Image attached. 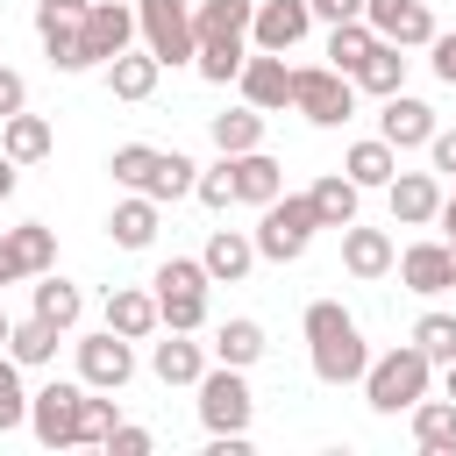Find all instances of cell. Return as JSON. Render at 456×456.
<instances>
[{
	"label": "cell",
	"instance_id": "obj_1",
	"mask_svg": "<svg viewBox=\"0 0 456 456\" xmlns=\"http://www.w3.org/2000/svg\"><path fill=\"white\" fill-rule=\"evenodd\" d=\"M299 328H306V363H314L321 385H356V378H363L370 342H363V328H356V314H349L342 299H314V306L299 314Z\"/></svg>",
	"mask_w": 456,
	"mask_h": 456
},
{
	"label": "cell",
	"instance_id": "obj_2",
	"mask_svg": "<svg viewBox=\"0 0 456 456\" xmlns=\"http://www.w3.org/2000/svg\"><path fill=\"white\" fill-rule=\"evenodd\" d=\"M356 385H363V406L392 420V413H406V406L435 385V363H428L413 342H392L385 356H370V363H363V378H356Z\"/></svg>",
	"mask_w": 456,
	"mask_h": 456
},
{
	"label": "cell",
	"instance_id": "obj_3",
	"mask_svg": "<svg viewBox=\"0 0 456 456\" xmlns=\"http://www.w3.org/2000/svg\"><path fill=\"white\" fill-rule=\"evenodd\" d=\"M292 114H306L314 128H342L356 114V78L335 64H292Z\"/></svg>",
	"mask_w": 456,
	"mask_h": 456
},
{
	"label": "cell",
	"instance_id": "obj_4",
	"mask_svg": "<svg viewBox=\"0 0 456 456\" xmlns=\"http://www.w3.org/2000/svg\"><path fill=\"white\" fill-rule=\"evenodd\" d=\"M314 228H321V214H314V200L306 192H278L271 207H264V221H256V256H271V264H299L306 256V242H314Z\"/></svg>",
	"mask_w": 456,
	"mask_h": 456
},
{
	"label": "cell",
	"instance_id": "obj_5",
	"mask_svg": "<svg viewBox=\"0 0 456 456\" xmlns=\"http://www.w3.org/2000/svg\"><path fill=\"white\" fill-rule=\"evenodd\" d=\"M200 428L207 435H249V413H256V392H249V370L235 363H214L200 370Z\"/></svg>",
	"mask_w": 456,
	"mask_h": 456
},
{
	"label": "cell",
	"instance_id": "obj_6",
	"mask_svg": "<svg viewBox=\"0 0 456 456\" xmlns=\"http://www.w3.org/2000/svg\"><path fill=\"white\" fill-rule=\"evenodd\" d=\"M135 36L157 64H192V50H200L192 0H135Z\"/></svg>",
	"mask_w": 456,
	"mask_h": 456
},
{
	"label": "cell",
	"instance_id": "obj_7",
	"mask_svg": "<svg viewBox=\"0 0 456 456\" xmlns=\"http://www.w3.org/2000/svg\"><path fill=\"white\" fill-rule=\"evenodd\" d=\"M78 399H86L78 378H50L43 392H28V435L43 449H78Z\"/></svg>",
	"mask_w": 456,
	"mask_h": 456
},
{
	"label": "cell",
	"instance_id": "obj_8",
	"mask_svg": "<svg viewBox=\"0 0 456 456\" xmlns=\"http://www.w3.org/2000/svg\"><path fill=\"white\" fill-rule=\"evenodd\" d=\"M128 378H135V342H128V335L100 328V335L78 342V385H93V392H121Z\"/></svg>",
	"mask_w": 456,
	"mask_h": 456
},
{
	"label": "cell",
	"instance_id": "obj_9",
	"mask_svg": "<svg viewBox=\"0 0 456 456\" xmlns=\"http://www.w3.org/2000/svg\"><path fill=\"white\" fill-rule=\"evenodd\" d=\"M36 271H57V228H43V221L0 228V285H21Z\"/></svg>",
	"mask_w": 456,
	"mask_h": 456
},
{
	"label": "cell",
	"instance_id": "obj_10",
	"mask_svg": "<svg viewBox=\"0 0 456 456\" xmlns=\"http://www.w3.org/2000/svg\"><path fill=\"white\" fill-rule=\"evenodd\" d=\"M78 43H86V64H107L135 43V7L128 0H86V21H78Z\"/></svg>",
	"mask_w": 456,
	"mask_h": 456
},
{
	"label": "cell",
	"instance_id": "obj_11",
	"mask_svg": "<svg viewBox=\"0 0 456 456\" xmlns=\"http://www.w3.org/2000/svg\"><path fill=\"white\" fill-rule=\"evenodd\" d=\"M306 28H314V7H306V0H256V14H249V50L292 57V50L306 43Z\"/></svg>",
	"mask_w": 456,
	"mask_h": 456
},
{
	"label": "cell",
	"instance_id": "obj_12",
	"mask_svg": "<svg viewBox=\"0 0 456 456\" xmlns=\"http://www.w3.org/2000/svg\"><path fill=\"white\" fill-rule=\"evenodd\" d=\"M235 93H242L256 114H278V107H292V64H285L278 50H249L242 71H235Z\"/></svg>",
	"mask_w": 456,
	"mask_h": 456
},
{
	"label": "cell",
	"instance_id": "obj_13",
	"mask_svg": "<svg viewBox=\"0 0 456 456\" xmlns=\"http://www.w3.org/2000/svg\"><path fill=\"white\" fill-rule=\"evenodd\" d=\"M392 271L406 278V292L435 299V292L456 285V242H406V249L392 256Z\"/></svg>",
	"mask_w": 456,
	"mask_h": 456
},
{
	"label": "cell",
	"instance_id": "obj_14",
	"mask_svg": "<svg viewBox=\"0 0 456 456\" xmlns=\"http://www.w3.org/2000/svg\"><path fill=\"white\" fill-rule=\"evenodd\" d=\"M363 21H370L385 43H399V50H428V43H435L428 0H363Z\"/></svg>",
	"mask_w": 456,
	"mask_h": 456
},
{
	"label": "cell",
	"instance_id": "obj_15",
	"mask_svg": "<svg viewBox=\"0 0 456 456\" xmlns=\"http://www.w3.org/2000/svg\"><path fill=\"white\" fill-rule=\"evenodd\" d=\"M385 207H392L399 228H428V221L442 214V178H435V171H392Z\"/></svg>",
	"mask_w": 456,
	"mask_h": 456
},
{
	"label": "cell",
	"instance_id": "obj_16",
	"mask_svg": "<svg viewBox=\"0 0 456 456\" xmlns=\"http://www.w3.org/2000/svg\"><path fill=\"white\" fill-rule=\"evenodd\" d=\"M378 135H385L392 150H428V135H435V107H428V100H413V93L399 86V93H385Z\"/></svg>",
	"mask_w": 456,
	"mask_h": 456
},
{
	"label": "cell",
	"instance_id": "obj_17",
	"mask_svg": "<svg viewBox=\"0 0 456 456\" xmlns=\"http://www.w3.org/2000/svg\"><path fill=\"white\" fill-rule=\"evenodd\" d=\"M228 171H235V200L242 207H271L285 192V164L271 150H242V157H228Z\"/></svg>",
	"mask_w": 456,
	"mask_h": 456
},
{
	"label": "cell",
	"instance_id": "obj_18",
	"mask_svg": "<svg viewBox=\"0 0 456 456\" xmlns=\"http://www.w3.org/2000/svg\"><path fill=\"white\" fill-rule=\"evenodd\" d=\"M392 256H399V249H392V235H385V228H363V221H349V228H342V271H349V278H363V285H370V278H385V271H392Z\"/></svg>",
	"mask_w": 456,
	"mask_h": 456
},
{
	"label": "cell",
	"instance_id": "obj_19",
	"mask_svg": "<svg viewBox=\"0 0 456 456\" xmlns=\"http://www.w3.org/2000/svg\"><path fill=\"white\" fill-rule=\"evenodd\" d=\"M200 264H207V278H214V285H242V278L256 271V242H249L242 228H214V235H207V249H200Z\"/></svg>",
	"mask_w": 456,
	"mask_h": 456
},
{
	"label": "cell",
	"instance_id": "obj_20",
	"mask_svg": "<svg viewBox=\"0 0 456 456\" xmlns=\"http://www.w3.org/2000/svg\"><path fill=\"white\" fill-rule=\"evenodd\" d=\"M157 78H164V64H157L150 50H135V43H128L121 57H107V93L128 100V107H142V100L157 93Z\"/></svg>",
	"mask_w": 456,
	"mask_h": 456
},
{
	"label": "cell",
	"instance_id": "obj_21",
	"mask_svg": "<svg viewBox=\"0 0 456 456\" xmlns=\"http://www.w3.org/2000/svg\"><path fill=\"white\" fill-rule=\"evenodd\" d=\"M256 0H192V36L200 43H249Z\"/></svg>",
	"mask_w": 456,
	"mask_h": 456
},
{
	"label": "cell",
	"instance_id": "obj_22",
	"mask_svg": "<svg viewBox=\"0 0 456 456\" xmlns=\"http://www.w3.org/2000/svg\"><path fill=\"white\" fill-rule=\"evenodd\" d=\"M406 420H413V442H420L428 456H456V399H449V392H442V399L420 392V399L406 406Z\"/></svg>",
	"mask_w": 456,
	"mask_h": 456
},
{
	"label": "cell",
	"instance_id": "obj_23",
	"mask_svg": "<svg viewBox=\"0 0 456 456\" xmlns=\"http://www.w3.org/2000/svg\"><path fill=\"white\" fill-rule=\"evenodd\" d=\"M392 171H399V150H392L385 135H363V142H349V150H342V178H356L363 192H385V185H392Z\"/></svg>",
	"mask_w": 456,
	"mask_h": 456
},
{
	"label": "cell",
	"instance_id": "obj_24",
	"mask_svg": "<svg viewBox=\"0 0 456 456\" xmlns=\"http://www.w3.org/2000/svg\"><path fill=\"white\" fill-rule=\"evenodd\" d=\"M157 200L150 192H128V200H114V214H107V235H114V249H150L157 242Z\"/></svg>",
	"mask_w": 456,
	"mask_h": 456
},
{
	"label": "cell",
	"instance_id": "obj_25",
	"mask_svg": "<svg viewBox=\"0 0 456 456\" xmlns=\"http://www.w3.org/2000/svg\"><path fill=\"white\" fill-rule=\"evenodd\" d=\"M107 328L128 335V342H150V335H157V292H142V285H114V292H107Z\"/></svg>",
	"mask_w": 456,
	"mask_h": 456
},
{
	"label": "cell",
	"instance_id": "obj_26",
	"mask_svg": "<svg viewBox=\"0 0 456 456\" xmlns=\"http://www.w3.org/2000/svg\"><path fill=\"white\" fill-rule=\"evenodd\" d=\"M0 150H7L14 164H43V157L57 150V128H50L43 114H28V107H21V114H7V121H0Z\"/></svg>",
	"mask_w": 456,
	"mask_h": 456
},
{
	"label": "cell",
	"instance_id": "obj_27",
	"mask_svg": "<svg viewBox=\"0 0 456 456\" xmlns=\"http://www.w3.org/2000/svg\"><path fill=\"white\" fill-rule=\"evenodd\" d=\"M150 370H157L164 385H200V370H207V349H200L192 335H178V328H164V342L150 349Z\"/></svg>",
	"mask_w": 456,
	"mask_h": 456
},
{
	"label": "cell",
	"instance_id": "obj_28",
	"mask_svg": "<svg viewBox=\"0 0 456 456\" xmlns=\"http://www.w3.org/2000/svg\"><path fill=\"white\" fill-rule=\"evenodd\" d=\"M306 200H314L321 228H349V221H356V200H363V185H356V178H342V171H321V178L306 185Z\"/></svg>",
	"mask_w": 456,
	"mask_h": 456
},
{
	"label": "cell",
	"instance_id": "obj_29",
	"mask_svg": "<svg viewBox=\"0 0 456 456\" xmlns=\"http://www.w3.org/2000/svg\"><path fill=\"white\" fill-rule=\"evenodd\" d=\"M36 314H43L57 335H71L78 314H86V292H78L71 278H57V271H36Z\"/></svg>",
	"mask_w": 456,
	"mask_h": 456
},
{
	"label": "cell",
	"instance_id": "obj_30",
	"mask_svg": "<svg viewBox=\"0 0 456 456\" xmlns=\"http://www.w3.org/2000/svg\"><path fill=\"white\" fill-rule=\"evenodd\" d=\"M207 135H214V150L221 157H242V150H264V114L242 100V107H228V114H214L207 121Z\"/></svg>",
	"mask_w": 456,
	"mask_h": 456
},
{
	"label": "cell",
	"instance_id": "obj_31",
	"mask_svg": "<svg viewBox=\"0 0 456 456\" xmlns=\"http://www.w3.org/2000/svg\"><path fill=\"white\" fill-rule=\"evenodd\" d=\"M192 178H200V164H192L185 150H157V164H150L142 192H150L157 207H171V200H192Z\"/></svg>",
	"mask_w": 456,
	"mask_h": 456
},
{
	"label": "cell",
	"instance_id": "obj_32",
	"mask_svg": "<svg viewBox=\"0 0 456 456\" xmlns=\"http://www.w3.org/2000/svg\"><path fill=\"white\" fill-rule=\"evenodd\" d=\"M349 78H356L363 93H378V100H385V93H399V86H406V50L378 36V43H370V57H363V64H356Z\"/></svg>",
	"mask_w": 456,
	"mask_h": 456
},
{
	"label": "cell",
	"instance_id": "obj_33",
	"mask_svg": "<svg viewBox=\"0 0 456 456\" xmlns=\"http://www.w3.org/2000/svg\"><path fill=\"white\" fill-rule=\"evenodd\" d=\"M7 356H14L21 370H43V363H57V328H50L43 314L14 321V328H7Z\"/></svg>",
	"mask_w": 456,
	"mask_h": 456
},
{
	"label": "cell",
	"instance_id": "obj_34",
	"mask_svg": "<svg viewBox=\"0 0 456 456\" xmlns=\"http://www.w3.org/2000/svg\"><path fill=\"white\" fill-rule=\"evenodd\" d=\"M256 356H264V321L235 314V321H221V328H214V363H235V370H249Z\"/></svg>",
	"mask_w": 456,
	"mask_h": 456
},
{
	"label": "cell",
	"instance_id": "obj_35",
	"mask_svg": "<svg viewBox=\"0 0 456 456\" xmlns=\"http://www.w3.org/2000/svg\"><path fill=\"white\" fill-rule=\"evenodd\" d=\"M157 328L200 335V328H207V285H178V292H157Z\"/></svg>",
	"mask_w": 456,
	"mask_h": 456
},
{
	"label": "cell",
	"instance_id": "obj_36",
	"mask_svg": "<svg viewBox=\"0 0 456 456\" xmlns=\"http://www.w3.org/2000/svg\"><path fill=\"white\" fill-rule=\"evenodd\" d=\"M370 43H378V28H370L363 14H356V21H335V28H328V64H335V71H356V64L370 57Z\"/></svg>",
	"mask_w": 456,
	"mask_h": 456
},
{
	"label": "cell",
	"instance_id": "obj_37",
	"mask_svg": "<svg viewBox=\"0 0 456 456\" xmlns=\"http://www.w3.org/2000/svg\"><path fill=\"white\" fill-rule=\"evenodd\" d=\"M114 420H121V406H114L107 392L86 385V399H78V449H100V442L114 435Z\"/></svg>",
	"mask_w": 456,
	"mask_h": 456
},
{
	"label": "cell",
	"instance_id": "obj_38",
	"mask_svg": "<svg viewBox=\"0 0 456 456\" xmlns=\"http://www.w3.org/2000/svg\"><path fill=\"white\" fill-rule=\"evenodd\" d=\"M406 342H413L428 363H449V356H456V314H420Z\"/></svg>",
	"mask_w": 456,
	"mask_h": 456
},
{
	"label": "cell",
	"instance_id": "obj_39",
	"mask_svg": "<svg viewBox=\"0 0 456 456\" xmlns=\"http://www.w3.org/2000/svg\"><path fill=\"white\" fill-rule=\"evenodd\" d=\"M242 57H249V43H200V50H192V64H200L207 86H235Z\"/></svg>",
	"mask_w": 456,
	"mask_h": 456
},
{
	"label": "cell",
	"instance_id": "obj_40",
	"mask_svg": "<svg viewBox=\"0 0 456 456\" xmlns=\"http://www.w3.org/2000/svg\"><path fill=\"white\" fill-rule=\"evenodd\" d=\"M28 428V392H21V363L0 349V435Z\"/></svg>",
	"mask_w": 456,
	"mask_h": 456
},
{
	"label": "cell",
	"instance_id": "obj_41",
	"mask_svg": "<svg viewBox=\"0 0 456 456\" xmlns=\"http://www.w3.org/2000/svg\"><path fill=\"white\" fill-rule=\"evenodd\" d=\"M78 21H86V0H36V36H43V43L78 36Z\"/></svg>",
	"mask_w": 456,
	"mask_h": 456
},
{
	"label": "cell",
	"instance_id": "obj_42",
	"mask_svg": "<svg viewBox=\"0 0 456 456\" xmlns=\"http://www.w3.org/2000/svg\"><path fill=\"white\" fill-rule=\"evenodd\" d=\"M150 164H157V150H150V142H121V150L107 157V171H114V185H128V192H142V178H150Z\"/></svg>",
	"mask_w": 456,
	"mask_h": 456
},
{
	"label": "cell",
	"instance_id": "obj_43",
	"mask_svg": "<svg viewBox=\"0 0 456 456\" xmlns=\"http://www.w3.org/2000/svg\"><path fill=\"white\" fill-rule=\"evenodd\" d=\"M192 200H200V207H214V214H228V207H235V171H228V157H221V164H207V171L192 178Z\"/></svg>",
	"mask_w": 456,
	"mask_h": 456
},
{
	"label": "cell",
	"instance_id": "obj_44",
	"mask_svg": "<svg viewBox=\"0 0 456 456\" xmlns=\"http://www.w3.org/2000/svg\"><path fill=\"white\" fill-rule=\"evenodd\" d=\"M100 449H107V456H150V449H157V435H150V428H128V420H114V435H107Z\"/></svg>",
	"mask_w": 456,
	"mask_h": 456
},
{
	"label": "cell",
	"instance_id": "obj_45",
	"mask_svg": "<svg viewBox=\"0 0 456 456\" xmlns=\"http://www.w3.org/2000/svg\"><path fill=\"white\" fill-rule=\"evenodd\" d=\"M428 64H435V78H442V86H456V36H442V28H435V43H428Z\"/></svg>",
	"mask_w": 456,
	"mask_h": 456
},
{
	"label": "cell",
	"instance_id": "obj_46",
	"mask_svg": "<svg viewBox=\"0 0 456 456\" xmlns=\"http://www.w3.org/2000/svg\"><path fill=\"white\" fill-rule=\"evenodd\" d=\"M428 164L456 178V128H435V135H428Z\"/></svg>",
	"mask_w": 456,
	"mask_h": 456
},
{
	"label": "cell",
	"instance_id": "obj_47",
	"mask_svg": "<svg viewBox=\"0 0 456 456\" xmlns=\"http://www.w3.org/2000/svg\"><path fill=\"white\" fill-rule=\"evenodd\" d=\"M21 107H28V86H21V71H7V64H0V121H7V114H21Z\"/></svg>",
	"mask_w": 456,
	"mask_h": 456
},
{
	"label": "cell",
	"instance_id": "obj_48",
	"mask_svg": "<svg viewBox=\"0 0 456 456\" xmlns=\"http://www.w3.org/2000/svg\"><path fill=\"white\" fill-rule=\"evenodd\" d=\"M306 7H314V21H328V28H335V21H356V14H363V0H306Z\"/></svg>",
	"mask_w": 456,
	"mask_h": 456
},
{
	"label": "cell",
	"instance_id": "obj_49",
	"mask_svg": "<svg viewBox=\"0 0 456 456\" xmlns=\"http://www.w3.org/2000/svg\"><path fill=\"white\" fill-rule=\"evenodd\" d=\"M14 178H21V164H14L7 150H0V200H14Z\"/></svg>",
	"mask_w": 456,
	"mask_h": 456
},
{
	"label": "cell",
	"instance_id": "obj_50",
	"mask_svg": "<svg viewBox=\"0 0 456 456\" xmlns=\"http://www.w3.org/2000/svg\"><path fill=\"white\" fill-rule=\"evenodd\" d=\"M435 221H442V242H456V192H442V214Z\"/></svg>",
	"mask_w": 456,
	"mask_h": 456
},
{
	"label": "cell",
	"instance_id": "obj_51",
	"mask_svg": "<svg viewBox=\"0 0 456 456\" xmlns=\"http://www.w3.org/2000/svg\"><path fill=\"white\" fill-rule=\"evenodd\" d=\"M442 392H449V399H456V356H449V363H442Z\"/></svg>",
	"mask_w": 456,
	"mask_h": 456
},
{
	"label": "cell",
	"instance_id": "obj_52",
	"mask_svg": "<svg viewBox=\"0 0 456 456\" xmlns=\"http://www.w3.org/2000/svg\"><path fill=\"white\" fill-rule=\"evenodd\" d=\"M7 328H14V321H7V306H0V349H7Z\"/></svg>",
	"mask_w": 456,
	"mask_h": 456
}]
</instances>
